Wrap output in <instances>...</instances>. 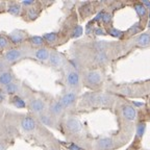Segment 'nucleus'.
I'll return each instance as SVG.
<instances>
[{
	"mask_svg": "<svg viewBox=\"0 0 150 150\" xmlns=\"http://www.w3.org/2000/svg\"><path fill=\"white\" fill-rule=\"evenodd\" d=\"M84 80H86V83L90 87H96L102 81V74L98 70L88 71L84 75Z\"/></svg>",
	"mask_w": 150,
	"mask_h": 150,
	"instance_id": "f257e3e1",
	"label": "nucleus"
},
{
	"mask_svg": "<svg viewBox=\"0 0 150 150\" xmlns=\"http://www.w3.org/2000/svg\"><path fill=\"white\" fill-rule=\"evenodd\" d=\"M110 95H105V94H93L89 96V101L91 104L94 105H106L110 102Z\"/></svg>",
	"mask_w": 150,
	"mask_h": 150,
	"instance_id": "f03ea898",
	"label": "nucleus"
},
{
	"mask_svg": "<svg viewBox=\"0 0 150 150\" xmlns=\"http://www.w3.org/2000/svg\"><path fill=\"white\" fill-rule=\"evenodd\" d=\"M66 127L72 134H79L82 130L81 122L75 117H70L66 121Z\"/></svg>",
	"mask_w": 150,
	"mask_h": 150,
	"instance_id": "7ed1b4c3",
	"label": "nucleus"
},
{
	"mask_svg": "<svg viewBox=\"0 0 150 150\" xmlns=\"http://www.w3.org/2000/svg\"><path fill=\"white\" fill-rule=\"evenodd\" d=\"M67 83L70 88H77L80 83V76L77 71L71 70L67 74Z\"/></svg>",
	"mask_w": 150,
	"mask_h": 150,
	"instance_id": "20e7f679",
	"label": "nucleus"
},
{
	"mask_svg": "<svg viewBox=\"0 0 150 150\" xmlns=\"http://www.w3.org/2000/svg\"><path fill=\"white\" fill-rule=\"evenodd\" d=\"M122 115L128 121H134L137 118V112L136 108L134 106L129 105V104H125V105L122 106L121 108Z\"/></svg>",
	"mask_w": 150,
	"mask_h": 150,
	"instance_id": "39448f33",
	"label": "nucleus"
},
{
	"mask_svg": "<svg viewBox=\"0 0 150 150\" xmlns=\"http://www.w3.org/2000/svg\"><path fill=\"white\" fill-rule=\"evenodd\" d=\"M76 100V93L75 92H68V93L64 94L59 99V102L64 108H68L72 105Z\"/></svg>",
	"mask_w": 150,
	"mask_h": 150,
	"instance_id": "423d86ee",
	"label": "nucleus"
},
{
	"mask_svg": "<svg viewBox=\"0 0 150 150\" xmlns=\"http://www.w3.org/2000/svg\"><path fill=\"white\" fill-rule=\"evenodd\" d=\"M114 147V140L112 138H101L97 141V150H108Z\"/></svg>",
	"mask_w": 150,
	"mask_h": 150,
	"instance_id": "0eeeda50",
	"label": "nucleus"
},
{
	"mask_svg": "<svg viewBox=\"0 0 150 150\" xmlns=\"http://www.w3.org/2000/svg\"><path fill=\"white\" fill-rule=\"evenodd\" d=\"M29 108L33 112H42L45 110V103L41 99H33L29 102Z\"/></svg>",
	"mask_w": 150,
	"mask_h": 150,
	"instance_id": "6e6552de",
	"label": "nucleus"
},
{
	"mask_svg": "<svg viewBox=\"0 0 150 150\" xmlns=\"http://www.w3.org/2000/svg\"><path fill=\"white\" fill-rule=\"evenodd\" d=\"M22 56V52L21 50L19 49H11L5 53L4 57L6 59V62L8 63H14V62L18 61L20 57Z\"/></svg>",
	"mask_w": 150,
	"mask_h": 150,
	"instance_id": "1a4fd4ad",
	"label": "nucleus"
},
{
	"mask_svg": "<svg viewBox=\"0 0 150 150\" xmlns=\"http://www.w3.org/2000/svg\"><path fill=\"white\" fill-rule=\"evenodd\" d=\"M49 63L51 64V66H53V67H61L64 63L63 56L55 51L51 52L49 56Z\"/></svg>",
	"mask_w": 150,
	"mask_h": 150,
	"instance_id": "9d476101",
	"label": "nucleus"
},
{
	"mask_svg": "<svg viewBox=\"0 0 150 150\" xmlns=\"http://www.w3.org/2000/svg\"><path fill=\"white\" fill-rule=\"evenodd\" d=\"M21 126L24 130L31 131L35 128V121L31 117H24L21 121Z\"/></svg>",
	"mask_w": 150,
	"mask_h": 150,
	"instance_id": "9b49d317",
	"label": "nucleus"
},
{
	"mask_svg": "<svg viewBox=\"0 0 150 150\" xmlns=\"http://www.w3.org/2000/svg\"><path fill=\"white\" fill-rule=\"evenodd\" d=\"M136 43L138 46L140 47H147L150 45V35L148 33H141L138 38H137Z\"/></svg>",
	"mask_w": 150,
	"mask_h": 150,
	"instance_id": "f8f14e48",
	"label": "nucleus"
},
{
	"mask_svg": "<svg viewBox=\"0 0 150 150\" xmlns=\"http://www.w3.org/2000/svg\"><path fill=\"white\" fill-rule=\"evenodd\" d=\"M94 62L98 65H104V64L108 63V55L106 53V51H103V52H96V53L94 54Z\"/></svg>",
	"mask_w": 150,
	"mask_h": 150,
	"instance_id": "ddd939ff",
	"label": "nucleus"
},
{
	"mask_svg": "<svg viewBox=\"0 0 150 150\" xmlns=\"http://www.w3.org/2000/svg\"><path fill=\"white\" fill-rule=\"evenodd\" d=\"M35 56H37V59H39L40 61L44 62V61H47V59H49L50 52L47 48H40V49H38L37 51H35Z\"/></svg>",
	"mask_w": 150,
	"mask_h": 150,
	"instance_id": "4468645a",
	"label": "nucleus"
},
{
	"mask_svg": "<svg viewBox=\"0 0 150 150\" xmlns=\"http://www.w3.org/2000/svg\"><path fill=\"white\" fill-rule=\"evenodd\" d=\"M64 108H65L62 105L59 101H55V102H53L51 105H50V112H51L53 115L57 116V115H61L62 112H63Z\"/></svg>",
	"mask_w": 150,
	"mask_h": 150,
	"instance_id": "2eb2a0df",
	"label": "nucleus"
},
{
	"mask_svg": "<svg viewBox=\"0 0 150 150\" xmlns=\"http://www.w3.org/2000/svg\"><path fill=\"white\" fill-rule=\"evenodd\" d=\"M13 81V76L9 72H3L0 74V83L7 86V84L12 83Z\"/></svg>",
	"mask_w": 150,
	"mask_h": 150,
	"instance_id": "dca6fc26",
	"label": "nucleus"
},
{
	"mask_svg": "<svg viewBox=\"0 0 150 150\" xmlns=\"http://www.w3.org/2000/svg\"><path fill=\"white\" fill-rule=\"evenodd\" d=\"M108 44L106 42H102V41H99V42H95L93 44V48L96 50V52H103L105 51L106 48H108Z\"/></svg>",
	"mask_w": 150,
	"mask_h": 150,
	"instance_id": "f3484780",
	"label": "nucleus"
},
{
	"mask_svg": "<svg viewBox=\"0 0 150 150\" xmlns=\"http://www.w3.org/2000/svg\"><path fill=\"white\" fill-rule=\"evenodd\" d=\"M134 9H136L137 14L140 17H144L147 14V8H146L142 3H137V4L134 5Z\"/></svg>",
	"mask_w": 150,
	"mask_h": 150,
	"instance_id": "a211bd4d",
	"label": "nucleus"
},
{
	"mask_svg": "<svg viewBox=\"0 0 150 150\" xmlns=\"http://www.w3.org/2000/svg\"><path fill=\"white\" fill-rule=\"evenodd\" d=\"M13 103H14V105L18 108H24L26 106L25 101L22 98H20L19 96H15L14 98H13Z\"/></svg>",
	"mask_w": 150,
	"mask_h": 150,
	"instance_id": "6ab92c4d",
	"label": "nucleus"
},
{
	"mask_svg": "<svg viewBox=\"0 0 150 150\" xmlns=\"http://www.w3.org/2000/svg\"><path fill=\"white\" fill-rule=\"evenodd\" d=\"M145 130H146V124L144 122H141L137 125V137L139 138H142L143 134H145Z\"/></svg>",
	"mask_w": 150,
	"mask_h": 150,
	"instance_id": "aec40b11",
	"label": "nucleus"
},
{
	"mask_svg": "<svg viewBox=\"0 0 150 150\" xmlns=\"http://www.w3.org/2000/svg\"><path fill=\"white\" fill-rule=\"evenodd\" d=\"M19 90V86L17 83H14V82H12V83L7 84V86H5V91H6V93L8 94H15L17 93V91Z\"/></svg>",
	"mask_w": 150,
	"mask_h": 150,
	"instance_id": "412c9836",
	"label": "nucleus"
},
{
	"mask_svg": "<svg viewBox=\"0 0 150 150\" xmlns=\"http://www.w3.org/2000/svg\"><path fill=\"white\" fill-rule=\"evenodd\" d=\"M43 39L44 40H46L47 42L49 43H53L56 41V39H57V35H56L55 33H46V35H44V37H43Z\"/></svg>",
	"mask_w": 150,
	"mask_h": 150,
	"instance_id": "4be33fe9",
	"label": "nucleus"
},
{
	"mask_svg": "<svg viewBox=\"0 0 150 150\" xmlns=\"http://www.w3.org/2000/svg\"><path fill=\"white\" fill-rule=\"evenodd\" d=\"M30 43L33 45H35V46H41V45L44 43V39H43L42 37H38V35H35V37H31L30 38Z\"/></svg>",
	"mask_w": 150,
	"mask_h": 150,
	"instance_id": "5701e85b",
	"label": "nucleus"
},
{
	"mask_svg": "<svg viewBox=\"0 0 150 150\" xmlns=\"http://www.w3.org/2000/svg\"><path fill=\"white\" fill-rule=\"evenodd\" d=\"M9 38H11L12 42L15 43V44H18V43L23 41V35H20V33H12Z\"/></svg>",
	"mask_w": 150,
	"mask_h": 150,
	"instance_id": "b1692460",
	"label": "nucleus"
},
{
	"mask_svg": "<svg viewBox=\"0 0 150 150\" xmlns=\"http://www.w3.org/2000/svg\"><path fill=\"white\" fill-rule=\"evenodd\" d=\"M108 35H112V37H115V38H121L122 35H123L122 31L118 30L117 28H114V27H110L108 30Z\"/></svg>",
	"mask_w": 150,
	"mask_h": 150,
	"instance_id": "393cba45",
	"label": "nucleus"
},
{
	"mask_svg": "<svg viewBox=\"0 0 150 150\" xmlns=\"http://www.w3.org/2000/svg\"><path fill=\"white\" fill-rule=\"evenodd\" d=\"M21 11V7L18 4H11L8 6V12L13 15H18Z\"/></svg>",
	"mask_w": 150,
	"mask_h": 150,
	"instance_id": "a878e982",
	"label": "nucleus"
},
{
	"mask_svg": "<svg viewBox=\"0 0 150 150\" xmlns=\"http://www.w3.org/2000/svg\"><path fill=\"white\" fill-rule=\"evenodd\" d=\"M40 119H41V121L43 122V124L48 125V126H50V125H52V120H51V118H50L49 116L42 115V116H41Z\"/></svg>",
	"mask_w": 150,
	"mask_h": 150,
	"instance_id": "bb28decb",
	"label": "nucleus"
},
{
	"mask_svg": "<svg viewBox=\"0 0 150 150\" xmlns=\"http://www.w3.org/2000/svg\"><path fill=\"white\" fill-rule=\"evenodd\" d=\"M82 35V27L79 25L75 26V28L73 29V33H72V35L74 38H78Z\"/></svg>",
	"mask_w": 150,
	"mask_h": 150,
	"instance_id": "cd10ccee",
	"label": "nucleus"
},
{
	"mask_svg": "<svg viewBox=\"0 0 150 150\" xmlns=\"http://www.w3.org/2000/svg\"><path fill=\"white\" fill-rule=\"evenodd\" d=\"M27 15L30 19H35L39 16V13H38V11L35 8H29L27 12Z\"/></svg>",
	"mask_w": 150,
	"mask_h": 150,
	"instance_id": "c85d7f7f",
	"label": "nucleus"
},
{
	"mask_svg": "<svg viewBox=\"0 0 150 150\" xmlns=\"http://www.w3.org/2000/svg\"><path fill=\"white\" fill-rule=\"evenodd\" d=\"M102 21L105 24H110V22H112V16H110V14H108V13H104L103 18H102Z\"/></svg>",
	"mask_w": 150,
	"mask_h": 150,
	"instance_id": "c756f323",
	"label": "nucleus"
},
{
	"mask_svg": "<svg viewBox=\"0 0 150 150\" xmlns=\"http://www.w3.org/2000/svg\"><path fill=\"white\" fill-rule=\"evenodd\" d=\"M7 44H8V42L6 39L4 37H0V48H5Z\"/></svg>",
	"mask_w": 150,
	"mask_h": 150,
	"instance_id": "7c9ffc66",
	"label": "nucleus"
},
{
	"mask_svg": "<svg viewBox=\"0 0 150 150\" xmlns=\"http://www.w3.org/2000/svg\"><path fill=\"white\" fill-rule=\"evenodd\" d=\"M94 33H95V35H105V31L103 30L102 28H100V27L95 28Z\"/></svg>",
	"mask_w": 150,
	"mask_h": 150,
	"instance_id": "2f4dec72",
	"label": "nucleus"
},
{
	"mask_svg": "<svg viewBox=\"0 0 150 150\" xmlns=\"http://www.w3.org/2000/svg\"><path fill=\"white\" fill-rule=\"evenodd\" d=\"M142 4H143L147 9L150 11V1H148V0H143V1H142Z\"/></svg>",
	"mask_w": 150,
	"mask_h": 150,
	"instance_id": "473e14b6",
	"label": "nucleus"
},
{
	"mask_svg": "<svg viewBox=\"0 0 150 150\" xmlns=\"http://www.w3.org/2000/svg\"><path fill=\"white\" fill-rule=\"evenodd\" d=\"M69 149H70V150H82L81 148H79L78 146L75 145V144H71L70 147H69Z\"/></svg>",
	"mask_w": 150,
	"mask_h": 150,
	"instance_id": "72a5a7b5",
	"label": "nucleus"
},
{
	"mask_svg": "<svg viewBox=\"0 0 150 150\" xmlns=\"http://www.w3.org/2000/svg\"><path fill=\"white\" fill-rule=\"evenodd\" d=\"M33 3H35V1H33V0H24V1H23L24 5H33Z\"/></svg>",
	"mask_w": 150,
	"mask_h": 150,
	"instance_id": "f704fd0d",
	"label": "nucleus"
},
{
	"mask_svg": "<svg viewBox=\"0 0 150 150\" xmlns=\"http://www.w3.org/2000/svg\"><path fill=\"white\" fill-rule=\"evenodd\" d=\"M103 15H104V13L103 12H101V13H99L98 15L96 16V18H95V20H102V18H103Z\"/></svg>",
	"mask_w": 150,
	"mask_h": 150,
	"instance_id": "c9c22d12",
	"label": "nucleus"
},
{
	"mask_svg": "<svg viewBox=\"0 0 150 150\" xmlns=\"http://www.w3.org/2000/svg\"><path fill=\"white\" fill-rule=\"evenodd\" d=\"M6 144H4L3 142H0V150H6Z\"/></svg>",
	"mask_w": 150,
	"mask_h": 150,
	"instance_id": "e433bc0d",
	"label": "nucleus"
},
{
	"mask_svg": "<svg viewBox=\"0 0 150 150\" xmlns=\"http://www.w3.org/2000/svg\"><path fill=\"white\" fill-rule=\"evenodd\" d=\"M3 99H4V94H2L0 92V101H2Z\"/></svg>",
	"mask_w": 150,
	"mask_h": 150,
	"instance_id": "4c0bfd02",
	"label": "nucleus"
},
{
	"mask_svg": "<svg viewBox=\"0 0 150 150\" xmlns=\"http://www.w3.org/2000/svg\"><path fill=\"white\" fill-rule=\"evenodd\" d=\"M134 104H136V105H138V106H142V105H143V103H142V102H140V103H138V102H134Z\"/></svg>",
	"mask_w": 150,
	"mask_h": 150,
	"instance_id": "58836bf2",
	"label": "nucleus"
},
{
	"mask_svg": "<svg viewBox=\"0 0 150 150\" xmlns=\"http://www.w3.org/2000/svg\"><path fill=\"white\" fill-rule=\"evenodd\" d=\"M49 150H59V149H57V148H55V147H53V148H50Z\"/></svg>",
	"mask_w": 150,
	"mask_h": 150,
	"instance_id": "ea45409f",
	"label": "nucleus"
}]
</instances>
